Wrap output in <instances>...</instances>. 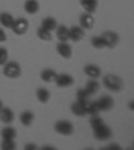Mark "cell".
<instances>
[{"mask_svg": "<svg viewBox=\"0 0 134 150\" xmlns=\"http://www.w3.org/2000/svg\"><path fill=\"white\" fill-rule=\"evenodd\" d=\"M102 83L107 90L113 91V93L121 91L123 88V81H122V78H119L118 75H114V74L105 75L102 79Z\"/></svg>", "mask_w": 134, "mask_h": 150, "instance_id": "obj_1", "label": "cell"}, {"mask_svg": "<svg viewBox=\"0 0 134 150\" xmlns=\"http://www.w3.org/2000/svg\"><path fill=\"white\" fill-rule=\"evenodd\" d=\"M3 74L9 79H18L22 75V67L15 60H7L3 64Z\"/></svg>", "mask_w": 134, "mask_h": 150, "instance_id": "obj_2", "label": "cell"}, {"mask_svg": "<svg viewBox=\"0 0 134 150\" xmlns=\"http://www.w3.org/2000/svg\"><path fill=\"white\" fill-rule=\"evenodd\" d=\"M54 130L60 135H65V137H69V135L74 134V125H72L70 121L67 119H60L54 125Z\"/></svg>", "mask_w": 134, "mask_h": 150, "instance_id": "obj_3", "label": "cell"}, {"mask_svg": "<svg viewBox=\"0 0 134 150\" xmlns=\"http://www.w3.org/2000/svg\"><path fill=\"white\" fill-rule=\"evenodd\" d=\"M93 135L98 141H107V139H111L113 131L110 129V126H107L106 123H102V125L93 129Z\"/></svg>", "mask_w": 134, "mask_h": 150, "instance_id": "obj_4", "label": "cell"}, {"mask_svg": "<svg viewBox=\"0 0 134 150\" xmlns=\"http://www.w3.org/2000/svg\"><path fill=\"white\" fill-rule=\"evenodd\" d=\"M28 27H30V24H28L27 19L26 18H18V19L13 20V24H12V27H11V30H12L16 35L22 36V35H24L26 32L28 31Z\"/></svg>", "mask_w": 134, "mask_h": 150, "instance_id": "obj_5", "label": "cell"}, {"mask_svg": "<svg viewBox=\"0 0 134 150\" xmlns=\"http://www.w3.org/2000/svg\"><path fill=\"white\" fill-rule=\"evenodd\" d=\"M101 36L105 40V44H106L107 48H116L119 44V36L114 31H105V32H102Z\"/></svg>", "mask_w": 134, "mask_h": 150, "instance_id": "obj_6", "label": "cell"}, {"mask_svg": "<svg viewBox=\"0 0 134 150\" xmlns=\"http://www.w3.org/2000/svg\"><path fill=\"white\" fill-rule=\"evenodd\" d=\"M86 32L81 27V25H72V27H69V40L74 42V43H78L84 38Z\"/></svg>", "mask_w": 134, "mask_h": 150, "instance_id": "obj_7", "label": "cell"}, {"mask_svg": "<svg viewBox=\"0 0 134 150\" xmlns=\"http://www.w3.org/2000/svg\"><path fill=\"white\" fill-rule=\"evenodd\" d=\"M55 84L58 86V87L60 88H66V87H70V86H72L74 84V78H72L70 74H66V72H63V74H58L55 78Z\"/></svg>", "mask_w": 134, "mask_h": 150, "instance_id": "obj_8", "label": "cell"}, {"mask_svg": "<svg viewBox=\"0 0 134 150\" xmlns=\"http://www.w3.org/2000/svg\"><path fill=\"white\" fill-rule=\"evenodd\" d=\"M97 102V106L99 109V111H110V110L114 107V99L109 95H102Z\"/></svg>", "mask_w": 134, "mask_h": 150, "instance_id": "obj_9", "label": "cell"}, {"mask_svg": "<svg viewBox=\"0 0 134 150\" xmlns=\"http://www.w3.org/2000/svg\"><path fill=\"white\" fill-rule=\"evenodd\" d=\"M86 105H87V100H75L71 103V112L77 117H84L87 115L86 112Z\"/></svg>", "mask_w": 134, "mask_h": 150, "instance_id": "obj_10", "label": "cell"}, {"mask_svg": "<svg viewBox=\"0 0 134 150\" xmlns=\"http://www.w3.org/2000/svg\"><path fill=\"white\" fill-rule=\"evenodd\" d=\"M94 23H95V19H94L93 13L83 12L79 16V25L83 28L84 31H86V30H91V28L94 27Z\"/></svg>", "mask_w": 134, "mask_h": 150, "instance_id": "obj_11", "label": "cell"}, {"mask_svg": "<svg viewBox=\"0 0 134 150\" xmlns=\"http://www.w3.org/2000/svg\"><path fill=\"white\" fill-rule=\"evenodd\" d=\"M83 72L87 75L90 79H98L102 75V70H101L99 66L93 64V63H89L83 67Z\"/></svg>", "mask_w": 134, "mask_h": 150, "instance_id": "obj_12", "label": "cell"}, {"mask_svg": "<svg viewBox=\"0 0 134 150\" xmlns=\"http://www.w3.org/2000/svg\"><path fill=\"white\" fill-rule=\"evenodd\" d=\"M56 52L65 59H70L72 56V47L67 42H59L56 44Z\"/></svg>", "mask_w": 134, "mask_h": 150, "instance_id": "obj_13", "label": "cell"}, {"mask_svg": "<svg viewBox=\"0 0 134 150\" xmlns=\"http://www.w3.org/2000/svg\"><path fill=\"white\" fill-rule=\"evenodd\" d=\"M13 119H15V112L9 109V107L3 106L0 109V122H3L6 125H9V123L13 122Z\"/></svg>", "mask_w": 134, "mask_h": 150, "instance_id": "obj_14", "label": "cell"}, {"mask_svg": "<svg viewBox=\"0 0 134 150\" xmlns=\"http://www.w3.org/2000/svg\"><path fill=\"white\" fill-rule=\"evenodd\" d=\"M55 34L59 42H69V27L65 24H58L55 28Z\"/></svg>", "mask_w": 134, "mask_h": 150, "instance_id": "obj_15", "label": "cell"}, {"mask_svg": "<svg viewBox=\"0 0 134 150\" xmlns=\"http://www.w3.org/2000/svg\"><path fill=\"white\" fill-rule=\"evenodd\" d=\"M40 8V4L38 0H26L24 1V11L28 13V15H35L38 13Z\"/></svg>", "mask_w": 134, "mask_h": 150, "instance_id": "obj_16", "label": "cell"}, {"mask_svg": "<svg viewBox=\"0 0 134 150\" xmlns=\"http://www.w3.org/2000/svg\"><path fill=\"white\" fill-rule=\"evenodd\" d=\"M81 7L83 8L84 12H89V13H94L97 11V7H98V0H81Z\"/></svg>", "mask_w": 134, "mask_h": 150, "instance_id": "obj_17", "label": "cell"}, {"mask_svg": "<svg viewBox=\"0 0 134 150\" xmlns=\"http://www.w3.org/2000/svg\"><path fill=\"white\" fill-rule=\"evenodd\" d=\"M56 75H58V72L54 69H44L43 71L40 72V79L43 82H46V83H51V82L55 81Z\"/></svg>", "mask_w": 134, "mask_h": 150, "instance_id": "obj_18", "label": "cell"}, {"mask_svg": "<svg viewBox=\"0 0 134 150\" xmlns=\"http://www.w3.org/2000/svg\"><path fill=\"white\" fill-rule=\"evenodd\" d=\"M84 88H86V91H87L90 95H94L95 93H98V91H99L101 84H99V82H98L97 79H89V81L86 82Z\"/></svg>", "mask_w": 134, "mask_h": 150, "instance_id": "obj_19", "label": "cell"}, {"mask_svg": "<svg viewBox=\"0 0 134 150\" xmlns=\"http://www.w3.org/2000/svg\"><path fill=\"white\" fill-rule=\"evenodd\" d=\"M13 20H15V18L11 13L8 12L0 13V24L3 25V28H11L13 24Z\"/></svg>", "mask_w": 134, "mask_h": 150, "instance_id": "obj_20", "label": "cell"}, {"mask_svg": "<svg viewBox=\"0 0 134 150\" xmlns=\"http://www.w3.org/2000/svg\"><path fill=\"white\" fill-rule=\"evenodd\" d=\"M34 112L32 111H23L22 114H20V123H22L23 126H26V127H28V126L32 125V122H34Z\"/></svg>", "mask_w": 134, "mask_h": 150, "instance_id": "obj_21", "label": "cell"}, {"mask_svg": "<svg viewBox=\"0 0 134 150\" xmlns=\"http://www.w3.org/2000/svg\"><path fill=\"white\" fill-rule=\"evenodd\" d=\"M56 25H58V22H56V19L52 18V16H47V18H44L43 20H42V27L51 32L55 31Z\"/></svg>", "mask_w": 134, "mask_h": 150, "instance_id": "obj_22", "label": "cell"}, {"mask_svg": "<svg viewBox=\"0 0 134 150\" xmlns=\"http://www.w3.org/2000/svg\"><path fill=\"white\" fill-rule=\"evenodd\" d=\"M36 98L40 103H47L51 98V93L46 87H40L36 90Z\"/></svg>", "mask_w": 134, "mask_h": 150, "instance_id": "obj_23", "label": "cell"}, {"mask_svg": "<svg viewBox=\"0 0 134 150\" xmlns=\"http://www.w3.org/2000/svg\"><path fill=\"white\" fill-rule=\"evenodd\" d=\"M16 129H13L12 126H6V127L1 130L0 135H1V139H15L16 138Z\"/></svg>", "mask_w": 134, "mask_h": 150, "instance_id": "obj_24", "label": "cell"}, {"mask_svg": "<svg viewBox=\"0 0 134 150\" xmlns=\"http://www.w3.org/2000/svg\"><path fill=\"white\" fill-rule=\"evenodd\" d=\"M36 35H38V38L43 42H50L51 39H52V32L48 31V30H46V28H43L42 25L38 28Z\"/></svg>", "mask_w": 134, "mask_h": 150, "instance_id": "obj_25", "label": "cell"}, {"mask_svg": "<svg viewBox=\"0 0 134 150\" xmlns=\"http://www.w3.org/2000/svg\"><path fill=\"white\" fill-rule=\"evenodd\" d=\"M91 46L97 50H102V48H106V44H105V40L102 39V36H93L91 38Z\"/></svg>", "mask_w": 134, "mask_h": 150, "instance_id": "obj_26", "label": "cell"}, {"mask_svg": "<svg viewBox=\"0 0 134 150\" xmlns=\"http://www.w3.org/2000/svg\"><path fill=\"white\" fill-rule=\"evenodd\" d=\"M89 123H90L91 129H94V127H97V126L102 125V123H105V121H103V118H101L99 114H93V115H90Z\"/></svg>", "mask_w": 134, "mask_h": 150, "instance_id": "obj_27", "label": "cell"}, {"mask_svg": "<svg viewBox=\"0 0 134 150\" xmlns=\"http://www.w3.org/2000/svg\"><path fill=\"white\" fill-rule=\"evenodd\" d=\"M86 112H87V115L99 114L101 111L97 106V102H90V100H87V105H86Z\"/></svg>", "mask_w": 134, "mask_h": 150, "instance_id": "obj_28", "label": "cell"}, {"mask_svg": "<svg viewBox=\"0 0 134 150\" xmlns=\"http://www.w3.org/2000/svg\"><path fill=\"white\" fill-rule=\"evenodd\" d=\"M0 147H1L3 150H15L16 149L15 139H3L1 141Z\"/></svg>", "mask_w": 134, "mask_h": 150, "instance_id": "obj_29", "label": "cell"}, {"mask_svg": "<svg viewBox=\"0 0 134 150\" xmlns=\"http://www.w3.org/2000/svg\"><path fill=\"white\" fill-rule=\"evenodd\" d=\"M91 95L86 91V88H78L77 90V99L78 100H89V98H90Z\"/></svg>", "mask_w": 134, "mask_h": 150, "instance_id": "obj_30", "label": "cell"}, {"mask_svg": "<svg viewBox=\"0 0 134 150\" xmlns=\"http://www.w3.org/2000/svg\"><path fill=\"white\" fill-rule=\"evenodd\" d=\"M7 60H8V51L4 47H0V66H3Z\"/></svg>", "mask_w": 134, "mask_h": 150, "instance_id": "obj_31", "label": "cell"}, {"mask_svg": "<svg viewBox=\"0 0 134 150\" xmlns=\"http://www.w3.org/2000/svg\"><path fill=\"white\" fill-rule=\"evenodd\" d=\"M7 40V34L4 31V28H0V43H4Z\"/></svg>", "mask_w": 134, "mask_h": 150, "instance_id": "obj_32", "label": "cell"}, {"mask_svg": "<svg viewBox=\"0 0 134 150\" xmlns=\"http://www.w3.org/2000/svg\"><path fill=\"white\" fill-rule=\"evenodd\" d=\"M38 149V145L35 144H27L24 146V150H36Z\"/></svg>", "mask_w": 134, "mask_h": 150, "instance_id": "obj_33", "label": "cell"}, {"mask_svg": "<svg viewBox=\"0 0 134 150\" xmlns=\"http://www.w3.org/2000/svg\"><path fill=\"white\" fill-rule=\"evenodd\" d=\"M106 149H117V150H119L121 149V146H119L118 144H111V145H107Z\"/></svg>", "mask_w": 134, "mask_h": 150, "instance_id": "obj_34", "label": "cell"}, {"mask_svg": "<svg viewBox=\"0 0 134 150\" xmlns=\"http://www.w3.org/2000/svg\"><path fill=\"white\" fill-rule=\"evenodd\" d=\"M133 105H134V102H133V100H130V103H129V105H128V106H129V109H130V110H133Z\"/></svg>", "mask_w": 134, "mask_h": 150, "instance_id": "obj_35", "label": "cell"}, {"mask_svg": "<svg viewBox=\"0 0 134 150\" xmlns=\"http://www.w3.org/2000/svg\"><path fill=\"white\" fill-rule=\"evenodd\" d=\"M1 107H3V102H1V100H0V109H1Z\"/></svg>", "mask_w": 134, "mask_h": 150, "instance_id": "obj_36", "label": "cell"}]
</instances>
